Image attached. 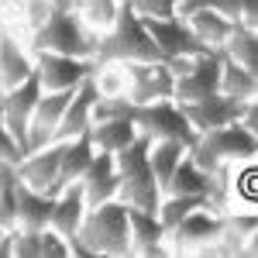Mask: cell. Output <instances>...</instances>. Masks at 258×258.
I'll return each mask as SVG.
<instances>
[{
    "label": "cell",
    "instance_id": "obj_1",
    "mask_svg": "<svg viewBox=\"0 0 258 258\" xmlns=\"http://www.w3.org/2000/svg\"><path fill=\"white\" fill-rule=\"evenodd\" d=\"M73 255H97V258H124L131 255V231H127V203L107 200L86 210L76 238H69Z\"/></svg>",
    "mask_w": 258,
    "mask_h": 258
},
{
    "label": "cell",
    "instance_id": "obj_2",
    "mask_svg": "<svg viewBox=\"0 0 258 258\" xmlns=\"http://www.w3.org/2000/svg\"><path fill=\"white\" fill-rule=\"evenodd\" d=\"M186 155L197 162L203 172H220L227 165H238V162H251L258 155V135L244 131L238 120L214 127V131H203L193 138V145L186 148Z\"/></svg>",
    "mask_w": 258,
    "mask_h": 258
},
{
    "label": "cell",
    "instance_id": "obj_3",
    "mask_svg": "<svg viewBox=\"0 0 258 258\" xmlns=\"http://www.w3.org/2000/svg\"><path fill=\"white\" fill-rule=\"evenodd\" d=\"M114 165H117L120 176V197L127 207H141V210H152L159 207L162 189L155 176H152V165H148V138L138 135L131 145H124L120 152H114Z\"/></svg>",
    "mask_w": 258,
    "mask_h": 258
},
{
    "label": "cell",
    "instance_id": "obj_4",
    "mask_svg": "<svg viewBox=\"0 0 258 258\" xmlns=\"http://www.w3.org/2000/svg\"><path fill=\"white\" fill-rule=\"evenodd\" d=\"M97 35H90L73 14V7H59L41 28L28 35V48L31 52H59V55H73V59H93L97 55Z\"/></svg>",
    "mask_w": 258,
    "mask_h": 258
},
{
    "label": "cell",
    "instance_id": "obj_5",
    "mask_svg": "<svg viewBox=\"0 0 258 258\" xmlns=\"http://www.w3.org/2000/svg\"><path fill=\"white\" fill-rule=\"evenodd\" d=\"M93 59H114V62H155L159 59V48L148 35L145 21L124 4L120 7L117 21L107 35H100L97 41V55Z\"/></svg>",
    "mask_w": 258,
    "mask_h": 258
},
{
    "label": "cell",
    "instance_id": "obj_6",
    "mask_svg": "<svg viewBox=\"0 0 258 258\" xmlns=\"http://www.w3.org/2000/svg\"><path fill=\"white\" fill-rule=\"evenodd\" d=\"M220 220H224V214L214 210L210 203L197 207L193 214H186L176 227L165 231L169 255H210V248L220 238Z\"/></svg>",
    "mask_w": 258,
    "mask_h": 258
},
{
    "label": "cell",
    "instance_id": "obj_7",
    "mask_svg": "<svg viewBox=\"0 0 258 258\" xmlns=\"http://www.w3.org/2000/svg\"><path fill=\"white\" fill-rule=\"evenodd\" d=\"M131 120H135L138 135H145V138H176L182 145H193V138H197V131L182 117L176 100L138 103V107H131Z\"/></svg>",
    "mask_w": 258,
    "mask_h": 258
},
{
    "label": "cell",
    "instance_id": "obj_8",
    "mask_svg": "<svg viewBox=\"0 0 258 258\" xmlns=\"http://www.w3.org/2000/svg\"><path fill=\"white\" fill-rule=\"evenodd\" d=\"M38 97H41V83H38V76H35V73H31L28 80H21L18 86L4 90L0 120H4V127L11 131V138L18 141L21 152H24V145H28V120H31V114H35Z\"/></svg>",
    "mask_w": 258,
    "mask_h": 258
},
{
    "label": "cell",
    "instance_id": "obj_9",
    "mask_svg": "<svg viewBox=\"0 0 258 258\" xmlns=\"http://www.w3.org/2000/svg\"><path fill=\"white\" fill-rule=\"evenodd\" d=\"M127 66V100L152 103V100H172V73L162 59L155 62H124Z\"/></svg>",
    "mask_w": 258,
    "mask_h": 258
},
{
    "label": "cell",
    "instance_id": "obj_10",
    "mask_svg": "<svg viewBox=\"0 0 258 258\" xmlns=\"http://www.w3.org/2000/svg\"><path fill=\"white\" fill-rule=\"evenodd\" d=\"M93 73V59H73L59 52H35V76L41 90H76Z\"/></svg>",
    "mask_w": 258,
    "mask_h": 258
},
{
    "label": "cell",
    "instance_id": "obj_11",
    "mask_svg": "<svg viewBox=\"0 0 258 258\" xmlns=\"http://www.w3.org/2000/svg\"><path fill=\"white\" fill-rule=\"evenodd\" d=\"M59 159H62V141H48L41 148L24 152L14 162V172L24 186L41 189V193H55V182H59Z\"/></svg>",
    "mask_w": 258,
    "mask_h": 258
},
{
    "label": "cell",
    "instance_id": "obj_12",
    "mask_svg": "<svg viewBox=\"0 0 258 258\" xmlns=\"http://www.w3.org/2000/svg\"><path fill=\"white\" fill-rule=\"evenodd\" d=\"M217 80H220V48H203L193 59L189 73L172 83V100L189 103V100L210 97V93H217Z\"/></svg>",
    "mask_w": 258,
    "mask_h": 258
},
{
    "label": "cell",
    "instance_id": "obj_13",
    "mask_svg": "<svg viewBox=\"0 0 258 258\" xmlns=\"http://www.w3.org/2000/svg\"><path fill=\"white\" fill-rule=\"evenodd\" d=\"M179 110H182V117L189 120V127H193L197 135H203V131H214V127H224V124L238 120V114L244 110V103L224 97V93H210V97H203V100L179 103Z\"/></svg>",
    "mask_w": 258,
    "mask_h": 258
},
{
    "label": "cell",
    "instance_id": "obj_14",
    "mask_svg": "<svg viewBox=\"0 0 258 258\" xmlns=\"http://www.w3.org/2000/svg\"><path fill=\"white\" fill-rule=\"evenodd\" d=\"M80 186H83V197H86L90 207L107 203V200H117L120 197V176H117V165H114V152H100L97 148V155L90 162V169L83 172Z\"/></svg>",
    "mask_w": 258,
    "mask_h": 258
},
{
    "label": "cell",
    "instance_id": "obj_15",
    "mask_svg": "<svg viewBox=\"0 0 258 258\" xmlns=\"http://www.w3.org/2000/svg\"><path fill=\"white\" fill-rule=\"evenodd\" d=\"M148 35L159 48V59H172V55H200L203 45L197 41V35L186 28V21L165 18V21H145Z\"/></svg>",
    "mask_w": 258,
    "mask_h": 258
},
{
    "label": "cell",
    "instance_id": "obj_16",
    "mask_svg": "<svg viewBox=\"0 0 258 258\" xmlns=\"http://www.w3.org/2000/svg\"><path fill=\"white\" fill-rule=\"evenodd\" d=\"M35 73V52L28 48V41H21L11 28L0 24V83L4 90L18 86Z\"/></svg>",
    "mask_w": 258,
    "mask_h": 258
},
{
    "label": "cell",
    "instance_id": "obj_17",
    "mask_svg": "<svg viewBox=\"0 0 258 258\" xmlns=\"http://www.w3.org/2000/svg\"><path fill=\"white\" fill-rule=\"evenodd\" d=\"M86 210H90V203H86V197H83V186H80V182H69V186H62L59 193H55V200H52L48 227L59 231L66 241L76 238L83 217H86Z\"/></svg>",
    "mask_w": 258,
    "mask_h": 258
},
{
    "label": "cell",
    "instance_id": "obj_18",
    "mask_svg": "<svg viewBox=\"0 0 258 258\" xmlns=\"http://www.w3.org/2000/svg\"><path fill=\"white\" fill-rule=\"evenodd\" d=\"M93 100H97V90H93V83L86 76L73 90V97H69L66 110H62V120H59V127H55V141H69V138H76V135L90 131V124H93Z\"/></svg>",
    "mask_w": 258,
    "mask_h": 258
},
{
    "label": "cell",
    "instance_id": "obj_19",
    "mask_svg": "<svg viewBox=\"0 0 258 258\" xmlns=\"http://www.w3.org/2000/svg\"><path fill=\"white\" fill-rule=\"evenodd\" d=\"M127 231H131V255H169L165 248V227L152 210L127 207Z\"/></svg>",
    "mask_w": 258,
    "mask_h": 258
},
{
    "label": "cell",
    "instance_id": "obj_20",
    "mask_svg": "<svg viewBox=\"0 0 258 258\" xmlns=\"http://www.w3.org/2000/svg\"><path fill=\"white\" fill-rule=\"evenodd\" d=\"M52 200L55 193H41V189H31L18 179V214H14V227H28V231H41L48 227V217H52Z\"/></svg>",
    "mask_w": 258,
    "mask_h": 258
},
{
    "label": "cell",
    "instance_id": "obj_21",
    "mask_svg": "<svg viewBox=\"0 0 258 258\" xmlns=\"http://www.w3.org/2000/svg\"><path fill=\"white\" fill-rule=\"evenodd\" d=\"M97 155L93 141H90V131L86 135H76V138L62 141V159H59V182H55V193L69 182H80L83 172L90 169V162Z\"/></svg>",
    "mask_w": 258,
    "mask_h": 258
},
{
    "label": "cell",
    "instance_id": "obj_22",
    "mask_svg": "<svg viewBox=\"0 0 258 258\" xmlns=\"http://www.w3.org/2000/svg\"><path fill=\"white\" fill-rule=\"evenodd\" d=\"M217 93L231 100H241V103H248V100H258V73L251 69H244L238 62H231L224 52H220V80H217Z\"/></svg>",
    "mask_w": 258,
    "mask_h": 258
},
{
    "label": "cell",
    "instance_id": "obj_23",
    "mask_svg": "<svg viewBox=\"0 0 258 258\" xmlns=\"http://www.w3.org/2000/svg\"><path fill=\"white\" fill-rule=\"evenodd\" d=\"M186 148L189 145H182L176 138H148V165H152V176H155L162 193H165L169 179L176 172V165L186 159Z\"/></svg>",
    "mask_w": 258,
    "mask_h": 258
},
{
    "label": "cell",
    "instance_id": "obj_24",
    "mask_svg": "<svg viewBox=\"0 0 258 258\" xmlns=\"http://www.w3.org/2000/svg\"><path fill=\"white\" fill-rule=\"evenodd\" d=\"M186 28L197 35V41L203 45V48H220L224 41H227V35H231V28H234V21H227L224 14H217L214 7H197L189 18H186Z\"/></svg>",
    "mask_w": 258,
    "mask_h": 258
},
{
    "label": "cell",
    "instance_id": "obj_25",
    "mask_svg": "<svg viewBox=\"0 0 258 258\" xmlns=\"http://www.w3.org/2000/svg\"><path fill=\"white\" fill-rule=\"evenodd\" d=\"M135 138H138V127H135L131 114L90 124V141H93V148H100V152H120L124 145H131Z\"/></svg>",
    "mask_w": 258,
    "mask_h": 258
},
{
    "label": "cell",
    "instance_id": "obj_26",
    "mask_svg": "<svg viewBox=\"0 0 258 258\" xmlns=\"http://www.w3.org/2000/svg\"><path fill=\"white\" fill-rule=\"evenodd\" d=\"M124 0H73V14L80 18V24L90 35H107L117 21Z\"/></svg>",
    "mask_w": 258,
    "mask_h": 258
},
{
    "label": "cell",
    "instance_id": "obj_27",
    "mask_svg": "<svg viewBox=\"0 0 258 258\" xmlns=\"http://www.w3.org/2000/svg\"><path fill=\"white\" fill-rule=\"evenodd\" d=\"M220 52L231 62H238L244 69L258 73V28H248V24H238L234 21V28H231L227 41L220 45Z\"/></svg>",
    "mask_w": 258,
    "mask_h": 258
},
{
    "label": "cell",
    "instance_id": "obj_28",
    "mask_svg": "<svg viewBox=\"0 0 258 258\" xmlns=\"http://www.w3.org/2000/svg\"><path fill=\"white\" fill-rule=\"evenodd\" d=\"M210 189H214V176L203 172L189 155L176 165V172L165 186V193H189V197H207V200H210Z\"/></svg>",
    "mask_w": 258,
    "mask_h": 258
},
{
    "label": "cell",
    "instance_id": "obj_29",
    "mask_svg": "<svg viewBox=\"0 0 258 258\" xmlns=\"http://www.w3.org/2000/svg\"><path fill=\"white\" fill-rule=\"evenodd\" d=\"M90 83L97 97H127V66L114 59H93Z\"/></svg>",
    "mask_w": 258,
    "mask_h": 258
},
{
    "label": "cell",
    "instance_id": "obj_30",
    "mask_svg": "<svg viewBox=\"0 0 258 258\" xmlns=\"http://www.w3.org/2000/svg\"><path fill=\"white\" fill-rule=\"evenodd\" d=\"M207 203H210L207 197H189V193H162L159 207H155V217H159L162 227L169 231V227H176L186 214H193L197 207H207Z\"/></svg>",
    "mask_w": 258,
    "mask_h": 258
},
{
    "label": "cell",
    "instance_id": "obj_31",
    "mask_svg": "<svg viewBox=\"0 0 258 258\" xmlns=\"http://www.w3.org/2000/svg\"><path fill=\"white\" fill-rule=\"evenodd\" d=\"M18 7H21V18H24V28H28V35L35 31V28H41L45 21L52 18L59 7L52 4V0H18Z\"/></svg>",
    "mask_w": 258,
    "mask_h": 258
},
{
    "label": "cell",
    "instance_id": "obj_32",
    "mask_svg": "<svg viewBox=\"0 0 258 258\" xmlns=\"http://www.w3.org/2000/svg\"><path fill=\"white\" fill-rule=\"evenodd\" d=\"M141 21H165L176 18V0H124Z\"/></svg>",
    "mask_w": 258,
    "mask_h": 258
},
{
    "label": "cell",
    "instance_id": "obj_33",
    "mask_svg": "<svg viewBox=\"0 0 258 258\" xmlns=\"http://www.w3.org/2000/svg\"><path fill=\"white\" fill-rule=\"evenodd\" d=\"M69 241L62 238L59 231H52V227H41L38 234V258H69Z\"/></svg>",
    "mask_w": 258,
    "mask_h": 258
},
{
    "label": "cell",
    "instance_id": "obj_34",
    "mask_svg": "<svg viewBox=\"0 0 258 258\" xmlns=\"http://www.w3.org/2000/svg\"><path fill=\"white\" fill-rule=\"evenodd\" d=\"M207 7H214L217 14H224L227 21H238L241 18V0H203Z\"/></svg>",
    "mask_w": 258,
    "mask_h": 258
},
{
    "label": "cell",
    "instance_id": "obj_35",
    "mask_svg": "<svg viewBox=\"0 0 258 258\" xmlns=\"http://www.w3.org/2000/svg\"><path fill=\"white\" fill-rule=\"evenodd\" d=\"M238 24L258 28V0H241V18H238Z\"/></svg>",
    "mask_w": 258,
    "mask_h": 258
},
{
    "label": "cell",
    "instance_id": "obj_36",
    "mask_svg": "<svg viewBox=\"0 0 258 258\" xmlns=\"http://www.w3.org/2000/svg\"><path fill=\"white\" fill-rule=\"evenodd\" d=\"M55 7H73V0H52Z\"/></svg>",
    "mask_w": 258,
    "mask_h": 258
},
{
    "label": "cell",
    "instance_id": "obj_37",
    "mask_svg": "<svg viewBox=\"0 0 258 258\" xmlns=\"http://www.w3.org/2000/svg\"><path fill=\"white\" fill-rule=\"evenodd\" d=\"M4 231H7V227H4V224H0V234H4Z\"/></svg>",
    "mask_w": 258,
    "mask_h": 258
}]
</instances>
